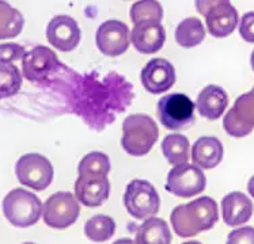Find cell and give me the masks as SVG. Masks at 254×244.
<instances>
[{
    "instance_id": "cell-32",
    "label": "cell",
    "mask_w": 254,
    "mask_h": 244,
    "mask_svg": "<svg viewBox=\"0 0 254 244\" xmlns=\"http://www.w3.org/2000/svg\"><path fill=\"white\" fill-rule=\"evenodd\" d=\"M222 3H230V0H194V5L198 14L207 15L208 11L212 10L215 5L222 4Z\"/></svg>"
},
{
    "instance_id": "cell-13",
    "label": "cell",
    "mask_w": 254,
    "mask_h": 244,
    "mask_svg": "<svg viewBox=\"0 0 254 244\" xmlns=\"http://www.w3.org/2000/svg\"><path fill=\"white\" fill-rule=\"evenodd\" d=\"M82 31L72 16L59 14L49 21L47 26L48 42L62 52H71L80 42Z\"/></svg>"
},
{
    "instance_id": "cell-5",
    "label": "cell",
    "mask_w": 254,
    "mask_h": 244,
    "mask_svg": "<svg viewBox=\"0 0 254 244\" xmlns=\"http://www.w3.org/2000/svg\"><path fill=\"white\" fill-rule=\"evenodd\" d=\"M124 206L136 220H147L158 214L161 197L152 183L145 179H133L125 187Z\"/></svg>"
},
{
    "instance_id": "cell-37",
    "label": "cell",
    "mask_w": 254,
    "mask_h": 244,
    "mask_svg": "<svg viewBox=\"0 0 254 244\" xmlns=\"http://www.w3.org/2000/svg\"><path fill=\"white\" fill-rule=\"evenodd\" d=\"M22 244H36V243H31V242H26V243H22Z\"/></svg>"
},
{
    "instance_id": "cell-1",
    "label": "cell",
    "mask_w": 254,
    "mask_h": 244,
    "mask_svg": "<svg viewBox=\"0 0 254 244\" xmlns=\"http://www.w3.org/2000/svg\"><path fill=\"white\" fill-rule=\"evenodd\" d=\"M63 89L71 93L69 102L73 111L95 130H102L112 124L116 114L123 113L133 99L132 84L119 73H109L104 78L73 73L68 86Z\"/></svg>"
},
{
    "instance_id": "cell-6",
    "label": "cell",
    "mask_w": 254,
    "mask_h": 244,
    "mask_svg": "<svg viewBox=\"0 0 254 244\" xmlns=\"http://www.w3.org/2000/svg\"><path fill=\"white\" fill-rule=\"evenodd\" d=\"M196 104L185 94L174 93L165 95L156 104V113L161 124L169 130H184L190 128L194 117Z\"/></svg>"
},
{
    "instance_id": "cell-30",
    "label": "cell",
    "mask_w": 254,
    "mask_h": 244,
    "mask_svg": "<svg viewBox=\"0 0 254 244\" xmlns=\"http://www.w3.org/2000/svg\"><path fill=\"white\" fill-rule=\"evenodd\" d=\"M226 244H254V227H237L227 235Z\"/></svg>"
},
{
    "instance_id": "cell-2",
    "label": "cell",
    "mask_w": 254,
    "mask_h": 244,
    "mask_svg": "<svg viewBox=\"0 0 254 244\" xmlns=\"http://www.w3.org/2000/svg\"><path fill=\"white\" fill-rule=\"evenodd\" d=\"M219 220L216 201L211 197L194 198L171 210V228L180 238H193L215 227Z\"/></svg>"
},
{
    "instance_id": "cell-25",
    "label": "cell",
    "mask_w": 254,
    "mask_h": 244,
    "mask_svg": "<svg viewBox=\"0 0 254 244\" xmlns=\"http://www.w3.org/2000/svg\"><path fill=\"white\" fill-rule=\"evenodd\" d=\"M130 21L133 25L143 22H161L163 19V7L158 0H139L129 10Z\"/></svg>"
},
{
    "instance_id": "cell-3",
    "label": "cell",
    "mask_w": 254,
    "mask_h": 244,
    "mask_svg": "<svg viewBox=\"0 0 254 244\" xmlns=\"http://www.w3.org/2000/svg\"><path fill=\"white\" fill-rule=\"evenodd\" d=\"M159 139V128L150 115L130 114L123 122L121 146L128 155L145 156Z\"/></svg>"
},
{
    "instance_id": "cell-15",
    "label": "cell",
    "mask_w": 254,
    "mask_h": 244,
    "mask_svg": "<svg viewBox=\"0 0 254 244\" xmlns=\"http://www.w3.org/2000/svg\"><path fill=\"white\" fill-rule=\"evenodd\" d=\"M166 41V30L161 22H143L133 26L130 42L139 53L154 54L159 52Z\"/></svg>"
},
{
    "instance_id": "cell-17",
    "label": "cell",
    "mask_w": 254,
    "mask_h": 244,
    "mask_svg": "<svg viewBox=\"0 0 254 244\" xmlns=\"http://www.w3.org/2000/svg\"><path fill=\"white\" fill-rule=\"evenodd\" d=\"M239 15L237 8L231 3H222L208 11L205 15V25L209 34L216 38L228 37L237 29Z\"/></svg>"
},
{
    "instance_id": "cell-18",
    "label": "cell",
    "mask_w": 254,
    "mask_h": 244,
    "mask_svg": "<svg viewBox=\"0 0 254 244\" xmlns=\"http://www.w3.org/2000/svg\"><path fill=\"white\" fill-rule=\"evenodd\" d=\"M223 144L218 137L202 136L194 141L190 149V159L194 166L201 170H212L220 164L223 159Z\"/></svg>"
},
{
    "instance_id": "cell-11",
    "label": "cell",
    "mask_w": 254,
    "mask_h": 244,
    "mask_svg": "<svg viewBox=\"0 0 254 244\" xmlns=\"http://www.w3.org/2000/svg\"><path fill=\"white\" fill-rule=\"evenodd\" d=\"M95 44L99 52L108 57L124 54L130 45V30L128 25L117 19L101 23L95 33Z\"/></svg>"
},
{
    "instance_id": "cell-23",
    "label": "cell",
    "mask_w": 254,
    "mask_h": 244,
    "mask_svg": "<svg viewBox=\"0 0 254 244\" xmlns=\"http://www.w3.org/2000/svg\"><path fill=\"white\" fill-rule=\"evenodd\" d=\"M116 221L113 217L106 214H95L84 223V235L90 242L104 243L108 242L116 234Z\"/></svg>"
},
{
    "instance_id": "cell-8",
    "label": "cell",
    "mask_w": 254,
    "mask_h": 244,
    "mask_svg": "<svg viewBox=\"0 0 254 244\" xmlns=\"http://www.w3.org/2000/svg\"><path fill=\"white\" fill-rule=\"evenodd\" d=\"M80 203L69 192H57L44 202L42 221L52 229H65L76 223Z\"/></svg>"
},
{
    "instance_id": "cell-31",
    "label": "cell",
    "mask_w": 254,
    "mask_h": 244,
    "mask_svg": "<svg viewBox=\"0 0 254 244\" xmlns=\"http://www.w3.org/2000/svg\"><path fill=\"white\" fill-rule=\"evenodd\" d=\"M239 34L245 41L254 44V11L244 14L239 22Z\"/></svg>"
},
{
    "instance_id": "cell-4",
    "label": "cell",
    "mask_w": 254,
    "mask_h": 244,
    "mask_svg": "<svg viewBox=\"0 0 254 244\" xmlns=\"http://www.w3.org/2000/svg\"><path fill=\"white\" fill-rule=\"evenodd\" d=\"M3 214L5 220L16 228H29L42 217L44 203L34 193L26 189H14L3 199Z\"/></svg>"
},
{
    "instance_id": "cell-29",
    "label": "cell",
    "mask_w": 254,
    "mask_h": 244,
    "mask_svg": "<svg viewBox=\"0 0 254 244\" xmlns=\"http://www.w3.org/2000/svg\"><path fill=\"white\" fill-rule=\"evenodd\" d=\"M26 54V49L15 42L0 44V64H12L14 61L22 60Z\"/></svg>"
},
{
    "instance_id": "cell-14",
    "label": "cell",
    "mask_w": 254,
    "mask_h": 244,
    "mask_svg": "<svg viewBox=\"0 0 254 244\" xmlns=\"http://www.w3.org/2000/svg\"><path fill=\"white\" fill-rule=\"evenodd\" d=\"M176 69L166 58H152L140 72L143 87L154 95L169 91L176 83Z\"/></svg>"
},
{
    "instance_id": "cell-10",
    "label": "cell",
    "mask_w": 254,
    "mask_h": 244,
    "mask_svg": "<svg viewBox=\"0 0 254 244\" xmlns=\"http://www.w3.org/2000/svg\"><path fill=\"white\" fill-rule=\"evenodd\" d=\"M207 186V178L194 164H180L171 168L166 178V192L180 198H193L201 194Z\"/></svg>"
},
{
    "instance_id": "cell-36",
    "label": "cell",
    "mask_w": 254,
    "mask_h": 244,
    "mask_svg": "<svg viewBox=\"0 0 254 244\" xmlns=\"http://www.w3.org/2000/svg\"><path fill=\"white\" fill-rule=\"evenodd\" d=\"M250 64H252V68H253L254 71V49L253 52H252V56H250Z\"/></svg>"
},
{
    "instance_id": "cell-9",
    "label": "cell",
    "mask_w": 254,
    "mask_h": 244,
    "mask_svg": "<svg viewBox=\"0 0 254 244\" xmlns=\"http://www.w3.org/2000/svg\"><path fill=\"white\" fill-rule=\"evenodd\" d=\"M62 65L51 48L38 45L26 52L22 58V73L30 83L45 86Z\"/></svg>"
},
{
    "instance_id": "cell-28",
    "label": "cell",
    "mask_w": 254,
    "mask_h": 244,
    "mask_svg": "<svg viewBox=\"0 0 254 244\" xmlns=\"http://www.w3.org/2000/svg\"><path fill=\"white\" fill-rule=\"evenodd\" d=\"M110 159L104 152L94 151L82 157L79 161L78 174H102L109 175Z\"/></svg>"
},
{
    "instance_id": "cell-12",
    "label": "cell",
    "mask_w": 254,
    "mask_h": 244,
    "mask_svg": "<svg viewBox=\"0 0 254 244\" xmlns=\"http://www.w3.org/2000/svg\"><path fill=\"white\" fill-rule=\"evenodd\" d=\"M75 181V197L87 208H98L104 205L110 194L108 175L102 174H78Z\"/></svg>"
},
{
    "instance_id": "cell-7",
    "label": "cell",
    "mask_w": 254,
    "mask_h": 244,
    "mask_svg": "<svg viewBox=\"0 0 254 244\" xmlns=\"http://www.w3.org/2000/svg\"><path fill=\"white\" fill-rule=\"evenodd\" d=\"M53 166L51 160L40 153L22 155L15 164V175L22 186L34 192H44L53 182Z\"/></svg>"
},
{
    "instance_id": "cell-20",
    "label": "cell",
    "mask_w": 254,
    "mask_h": 244,
    "mask_svg": "<svg viewBox=\"0 0 254 244\" xmlns=\"http://www.w3.org/2000/svg\"><path fill=\"white\" fill-rule=\"evenodd\" d=\"M173 236L166 220L150 217L144 220L136 229V244H171Z\"/></svg>"
},
{
    "instance_id": "cell-19",
    "label": "cell",
    "mask_w": 254,
    "mask_h": 244,
    "mask_svg": "<svg viewBox=\"0 0 254 244\" xmlns=\"http://www.w3.org/2000/svg\"><path fill=\"white\" fill-rule=\"evenodd\" d=\"M194 104L201 117L209 121H216L227 109L228 95L220 86L209 84L200 91Z\"/></svg>"
},
{
    "instance_id": "cell-16",
    "label": "cell",
    "mask_w": 254,
    "mask_h": 244,
    "mask_svg": "<svg viewBox=\"0 0 254 244\" xmlns=\"http://www.w3.org/2000/svg\"><path fill=\"white\" fill-rule=\"evenodd\" d=\"M222 217L228 227H242L249 221L254 212L253 201L245 193L231 192L224 195L222 202Z\"/></svg>"
},
{
    "instance_id": "cell-33",
    "label": "cell",
    "mask_w": 254,
    "mask_h": 244,
    "mask_svg": "<svg viewBox=\"0 0 254 244\" xmlns=\"http://www.w3.org/2000/svg\"><path fill=\"white\" fill-rule=\"evenodd\" d=\"M112 244H136V242L135 240L129 239V238H121V239H117Z\"/></svg>"
},
{
    "instance_id": "cell-21",
    "label": "cell",
    "mask_w": 254,
    "mask_h": 244,
    "mask_svg": "<svg viewBox=\"0 0 254 244\" xmlns=\"http://www.w3.org/2000/svg\"><path fill=\"white\" fill-rule=\"evenodd\" d=\"M162 153L171 166L185 164L190 159V143L181 133L167 135L162 141Z\"/></svg>"
},
{
    "instance_id": "cell-27",
    "label": "cell",
    "mask_w": 254,
    "mask_h": 244,
    "mask_svg": "<svg viewBox=\"0 0 254 244\" xmlns=\"http://www.w3.org/2000/svg\"><path fill=\"white\" fill-rule=\"evenodd\" d=\"M231 114L237 120L248 126L249 129H254V87L250 90L249 93L242 94L237 100L234 106L230 109Z\"/></svg>"
},
{
    "instance_id": "cell-22",
    "label": "cell",
    "mask_w": 254,
    "mask_h": 244,
    "mask_svg": "<svg viewBox=\"0 0 254 244\" xmlns=\"http://www.w3.org/2000/svg\"><path fill=\"white\" fill-rule=\"evenodd\" d=\"M176 41L185 49L198 47L205 38V27L197 16H189L178 23L176 29Z\"/></svg>"
},
{
    "instance_id": "cell-35",
    "label": "cell",
    "mask_w": 254,
    "mask_h": 244,
    "mask_svg": "<svg viewBox=\"0 0 254 244\" xmlns=\"http://www.w3.org/2000/svg\"><path fill=\"white\" fill-rule=\"evenodd\" d=\"M182 244H202L201 242H197V240H188V242H184Z\"/></svg>"
},
{
    "instance_id": "cell-26",
    "label": "cell",
    "mask_w": 254,
    "mask_h": 244,
    "mask_svg": "<svg viewBox=\"0 0 254 244\" xmlns=\"http://www.w3.org/2000/svg\"><path fill=\"white\" fill-rule=\"evenodd\" d=\"M22 73L14 64H0V99L11 98L22 87Z\"/></svg>"
},
{
    "instance_id": "cell-34",
    "label": "cell",
    "mask_w": 254,
    "mask_h": 244,
    "mask_svg": "<svg viewBox=\"0 0 254 244\" xmlns=\"http://www.w3.org/2000/svg\"><path fill=\"white\" fill-rule=\"evenodd\" d=\"M248 192H249L250 197L254 199V177H252L248 182Z\"/></svg>"
},
{
    "instance_id": "cell-24",
    "label": "cell",
    "mask_w": 254,
    "mask_h": 244,
    "mask_svg": "<svg viewBox=\"0 0 254 244\" xmlns=\"http://www.w3.org/2000/svg\"><path fill=\"white\" fill-rule=\"evenodd\" d=\"M25 18L21 11L5 1L0 0V40H8L21 34Z\"/></svg>"
}]
</instances>
